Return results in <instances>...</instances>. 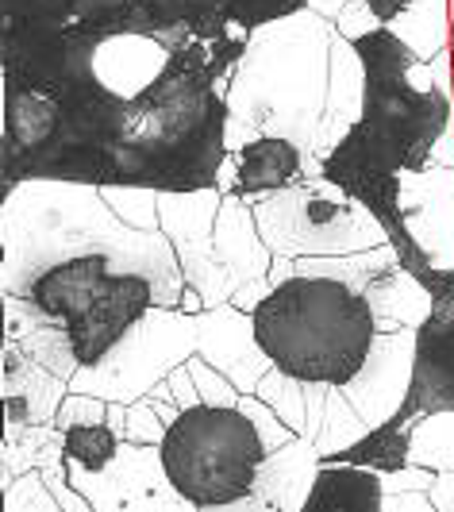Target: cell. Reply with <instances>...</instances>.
<instances>
[{
	"label": "cell",
	"instance_id": "1",
	"mask_svg": "<svg viewBox=\"0 0 454 512\" xmlns=\"http://www.w3.org/2000/svg\"><path fill=\"white\" fill-rule=\"evenodd\" d=\"M251 31L193 39L139 97H116L54 35L0 24V197L24 181L212 189L227 162V81Z\"/></svg>",
	"mask_w": 454,
	"mask_h": 512
},
{
	"label": "cell",
	"instance_id": "2",
	"mask_svg": "<svg viewBox=\"0 0 454 512\" xmlns=\"http://www.w3.org/2000/svg\"><path fill=\"white\" fill-rule=\"evenodd\" d=\"M185 274L166 231L124 224L97 185L24 181L0 197V293L66 324L81 366L151 308H177Z\"/></svg>",
	"mask_w": 454,
	"mask_h": 512
},
{
	"label": "cell",
	"instance_id": "3",
	"mask_svg": "<svg viewBox=\"0 0 454 512\" xmlns=\"http://www.w3.org/2000/svg\"><path fill=\"white\" fill-rule=\"evenodd\" d=\"M354 47L366 66L362 116L324 158V174L378 216L401 262L412 270V278H420L431 270V262L416 251L404 228L401 181L404 174L428 170L439 139L454 124L451 47L424 62L389 27L354 39Z\"/></svg>",
	"mask_w": 454,
	"mask_h": 512
},
{
	"label": "cell",
	"instance_id": "4",
	"mask_svg": "<svg viewBox=\"0 0 454 512\" xmlns=\"http://www.w3.org/2000/svg\"><path fill=\"white\" fill-rule=\"evenodd\" d=\"M335 24L304 8L251 31L247 51L227 81V154L258 135H281L316 154L328 101Z\"/></svg>",
	"mask_w": 454,
	"mask_h": 512
},
{
	"label": "cell",
	"instance_id": "5",
	"mask_svg": "<svg viewBox=\"0 0 454 512\" xmlns=\"http://www.w3.org/2000/svg\"><path fill=\"white\" fill-rule=\"evenodd\" d=\"M266 359L289 378L347 385L378 343L370 301L339 278L297 274L254 308Z\"/></svg>",
	"mask_w": 454,
	"mask_h": 512
},
{
	"label": "cell",
	"instance_id": "6",
	"mask_svg": "<svg viewBox=\"0 0 454 512\" xmlns=\"http://www.w3.org/2000/svg\"><path fill=\"white\" fill-rule=\"evenodd\" d=\"M266 459V443L243 409L197 405L162 439L166 474L185 501L197 509L231 505L254 493L258 470Z\"/></svg>",
	"mask_w": 454,
	"mask_h": 512
},
{
	"label": "cell",
	"instance_id": "7",
	"mask_svg": "<svg viewBox=\"0 0 454 512\" xmlns=\"http://www.w3.org/2000/svg\"><path fill=\"white\" fill-rule=\"evenodd\" d=\"M254 220L266 247L285 258L358 255L389 243L378 216L328 174L304 178L254 201Z\"/></svg>",
	"mask_w": 454,
	"mask_h": 512
},
{
	"label": "cell",
	"instance_id": "8",
	"mask_svg": "<svg viewBox=\"0 0 454 512\" xmlns=\"http://www.w3.org/2000/svg\"><path fill=\"white\" fill-rule=\"evenodd\" d=\"M197 355V316L181 308H151L97 366H81L70 389L101 401H143L170 370Z\"/></svg>",
	"mask_w": 454,
	"mask_h": 512
},
{
	"label": "cell",
	"instance_id": "9",
	"mask_svg": "<svg viewBox=\"0 0 454 512\" xmlns=\"http://www.w3.org/2000/svg\"><path fill=\"white\" fill-rule=\"evenodd\" d=\"M224 205V193L212 189H189V193H158V216L162 231L174 243V255L181 262V274L193 289H201L204 305H231L239 293L235 278L216 258V216Z\"/></svg>",
	"mask_w": 454,
	"mask_h": 512
},
{
	"label": "cell",
	"instance_id": "10",
	"mask_svg": "<svg viewBox=\"0 0 454 512\" xmlns=\"http://www.w3.org/2000/svg\"><path fill=\"white\" fill-rule=\"evenodd\" d=\"M70 482H74L97 512H201L185 501L166 474L162 447L127 443L104 470H85L66 459Z\"/></svg>",
	"mask_w": 454,
	"mask_h": 512
},
{
	"label": "cell",
	"instance_id": "11",
	"mask_svg": "<svg viewBox=\"0 0 454 512\" xmlns=\"http://www.w3.org/2000/svg\"><path fill=\"white\" fill-rule=\"evenodd\" d=\"M420 282L431 289V312L416 328V370L401 405L416 420L454 409V270L431 266L420 274Z\"/></svg>",
	"mask_w": 454,
	"mask_h": 512
},
{
	"label": "cell",
	"instance_id": "12",
	"mask_svg": "<svg viewBox=\"0 0 454 512\" xmlns=\"http://www.w3.org/2000/svg\"><path fill=\"white\" fill-rule=\"evenodd\" d=\"M401 216L416 251L439 270H454V166L404 174Z\"/></svg>",
	"mask_w": 454,
	"mask_h": 512
},
{
	"label": "cell",
	"instance_id": "13",
	"mask_svg": "<svg viewBox=\"0 0 454 512\" xmlns=\"http://www.w3.org/2000/svg\"><path fill=\"white\" fill-rule=\"evenodd\" d=\"M412 370H416V332H381L366 366L358 370V378L339 385L347 393L358 416L378 428L393 412L404 405L408 389H412Z\"/></svg>",
	"mask_w": 454,
	"mask_h": 512
},
{
	"label": "cell",
	"instance_id": "14",
	"mask_svg": "<svg viewBox=\"0 0 454 512\" xmlns=\"http://www.w3.org/2000/svg\"><path fill=\"white\" fill-rule=\"evenodd\" d=\"M197 355L212 362L220 374H227L243 397L254 393L274 366L258 343L254 312L235 305L204 308L197 316Z\"/></svg>",
	"mask_w": 454,
	"mask_h": 512
},
{
	"label": "cell",
	"instance_id": "15",
	"mask_svg": "<svg viewBox=\"0 0 454 512\" xmlns=\"http://www.w3.org/2000/svg\"><path fill=\"white\" fill-rule=\"evenodd\" d=\"M231 158H235V197H247L251 205L304 178L324 174V158L308 154L301 143L281 135H258L247 147L231 151Z\"/></svg>",
	"mask_w": 454,
	"mask_h": 512
},
{
	"label": "cell",
	"instance_id": "16",
	"mask_svg": "<svg viewBox=\"0 0 454 512\" xmlns=\"http://www.w3.org/2000/svg\"><path fill=\"white\" fill-rule=\"evenodd\" d=\"M66 397H70L66 378H58L47 366L31 362L16 343H4V355H0V401H4V424L8 428L54 424Z\"/></svg>",
	"mask_w": 454,
	"mask_h": 512
},
{
	"label": "cell",
	"instance_id": "17",
	"mask_svg": "<svg viewBox=\"0 0 454 512\" xmlns=\"http://www.w3.org/2000/svg\"><path fill=\"white\" fill-rule=\"evenodd\" d=\"M362 97H366L362 54H358V47H354L347 35L335 31V39H331L328 101H324V116H320V131H316V158H328L347 139V131L362 116Z\"/></svg>",
	"mask_w": 454,
	"mask_h": 512
},
{
	"label": "cell",
	"instance_id": "18",
	"mask_svg": "<svg viewBox=\"0 0 454 512\" xmlns=\"http://www.w3.org/2000/svg\"><path fill=\"white\" fill-rule=\"evenodd\" d=\"M216 258L224 262V270L235 278L239 289L270 274L274 251L266 247L258 220H254V205L247 197L224 193V205L216 216Z\"/></svg>",
	"mask_w": 454,
	"mask_h": 512
},
{
	"label": "cell",
	"instance_id": "19",
	"mask_svg": "<svg viewBox=\"0 0 454 512\" xmlns=\"http://www.w3.org/2000/svg\"><path fill=\"white\" fill-rule=\"evenodd\" d=\"M320 451L308 436H297L281 451H270L262 459L254 493L274 512H301L312 497V486L320 478Z\"/></svg>",
	"mask_w": 454,
	"mask_h": 512
},
{
	"label": "cell",
	"instance_id": "20",
	"mask_svg": "<svg viewBox=\"0 0 454 512\" xmlns=\"http://www.w3.org/2000/svg\"><path fill=\"white\" fill-rule=\"evenodd\" d=\"M362 297L374 308L378 332H416L431 312V289L420 278H412L401 258H393L381 274H374Z\"/></svg>",
	"mask_w": 454,
	"mask_h": 512
},
{
	"label": "cell",
	"instance_id": "21",
	"mask_svg": "<svg viewBox=\"0 0 454 512\" xmlns=\"http://www.w3.org/2000/svg\"><path fill=\"white\" fill-rule=\"evenodd\" d=\"M304 389H308V428H304V436L316 443L320 459L347 451L370 432V424L358 416V409L347 401V393L339 385L304 382Z\"/></svg>",
	"mask_w": 454,
	"mask_h": 512
},
{
	"label": "cell",
	"instance_id": "22",
	"mask_svg": "<svg viewBox=\"0 0 454 512\" xmlns=\"http://www.w3.org/2000/svg\"><path fill=\"white\" fill-rule=\"evenodd\" d=\"M301 512H385L378 470L362 466H320V478Z\"/></svg>",
	"mask_w": 454,
	"mask_h": 512
},
{
	"label": "cell",
	"instance_id": "23",
	"mask_svg": "<svg viewBox=\"0 0 454 512\" xmlns=\"http://www.w3.org/2000/svg\"><path fill=\"white\" fill-rule=\"evenodd\" d=\"M412 424H416V416L408 409H397L385 424L370 428L354 447L331 455L320 466H362V470H378V474L401 470L412 462L408 459L412 455Z\"/></svg>",
	"mask_w": 454,
	"mask_h": 512
},
{
	"label": "cell",
	"instance_id": "24",
	"mask_svg": "<svg viewBox=\"0 0 454 512\" xmlns=\"http://www.w3.org/2000/svg\"><path fill=\"white\" fill-rule=\"evenodd\" d=\"M66 459V443L58 424H31V428H8L0 439V489L12 486L20 474L47 470Z\"/></svg>",
	"mask_w": 454,
	"mask_h": 512
},
{
	"label": "cell",
	"instance_id": "25",
	"mask_svg": "<svg viewBox=\"0 0 454 512\" xmlns=\"http://www.w3.org/2000/svg\"><path fill=\"white\" fill-rule=\"evenodd\" d=\"M408 459L428 470H454V409L428 412L412 424V455Z\"/></svg>",
	"mask_w": 454,
	"mask_h": 512
},
{
	"label": "cell",
	"instance_id": "26",
	"mask_svg": "<svg viewBox=\"0 0 454 512\" xmlns=\"http://www.w3.org/2000/svg\"><path fill=\"white\" fill-rule=\"evenodd\" d=\"M62 443H66V459L70 462L85 466V470H104L108 462L120 455L124 436L108 420H97V424H74V428H66Z\"/></svg>",
	"mask_w": 454,
	"mask_h": 512
},
{
	"label": "cell",
	"instance_id": "27",
	"mask_svg": "<svg viewBox=\"0 0 454 512\" xmlns=\"http://www.w3.org/2000/svg\"><path fill=\"white\" fill-rule=\"evenodd\" d=\"M116 0H0V24H70Z\"/></svg>",
	"mask_w": 454,
	"mask_h": 512
},
{
	"label": "cell",
	"instance_id": "28",
	"mask_svg": "<svg viewBox=\"0 0 454 512\" xmlns=\"http://www.w3.org/2000/svg\"><path fill=\"white\" fill-rule=\"evenodd\" d=\"M254 397H262L297 436H304V428H308V389H304L301 378H289L285 370L270 366V374L258 382Z\"/></svg>",
	"mask_w": 454,
	"mask_h": 512
},
{
	"label": "cell",
	"instance_id": "29",
	"mask_svg": "<svg viewBox=\"0 0 454 512\" xmlns=\"http://www.w3.org/2000/svg\"><path fill=\"white\" fill-rule=\"evenodd\" d=\"M104 201L112 212L139 231H162V216H158V189L147 185H104Z\"/></svg>",
	"mask_w": 454,
	"mask_h": 512
},
{
	"label": "cell",
	"instance_id": "30",
	"mask_svg": "<svg viewBox=\"0 0 454 512\" xmlns=\"http://www.w3.org/2000/svg\"><path fill=\"white\" fill-rule=\"evenodd\" d=\"M0 493H4V512H66L54 501V493L47 489L39 470L20 474L12 486H4Z\"/></svg>",
	"mask_w": 454,
	"mask_h": 512
},
{
	"label": "cell",
	"instance_id": "31",
	"mask_svg": "<svg viewBox=\"0 0 454 512\" xmlns=\"http://www.w3.org/2000/svg\"><path fill=\"white\" fill-rule=\"evenodd\" d=\"M189 370H193V382L201 389V405H220V409H239V401H243V393L235 389V382L220 374L216 366L201 355H193V359L185 362Z\"/></svg>",
	"mask_w": 454,
	"mask_h": 512
},
{
	"label": "cell",
	"instance_id": "32",
	"mask_svg": "<svg viewBox=\"0 0 454 512\" xmlns=\"http://www.w3.org/2000/svg\"><path fill=\"white\" fill-rule=\"evenodd\" d=\"M304 8H308V0H231V20L243 31H258L262 24L297 16Z\"/></svg>",
	"mask_w": 454,
	"mask_h": 512
},
{
	"label": "cell",
	"instance_id": "33",
	"mask_svg": "<svg viewBox=\"0 0 454 512\" xmlns=\"http://www.w3.org/2000/svg\"><path fill=\"white\" fill-rule=\"evenodd\" d=\"M239 409L251 416V424L258 428L262 443H266V455H270V451H281L285 443H293V439H297V432H293V428H289V424H285V420H281L278 412L270 409V405H266L262 397L247 393V397L239 401Z\"/></svg>",
	"mask_w": 454,
	"mask_h": 512
},
{
	"label": "cell",
	"instance_id": "34",
	"mask_svg": "<svg viewBox=\"0 0 454 512\" xmlns=\"http://www.w3.org/2000/svg\"><path fill=\"white\" fill-rule=\"evenodd\" d=\"M166 424H162V416L151 409V401L143 397V401H131L127 405V424H124V439L127 443H143V447H162V439H166Z\"/></svg>",
	"mask_w": 454,
	"mask_h": 512
},
{
	"label": "cell",
	"instance_id": "35",
	"mask_svg": "<svg viewBox=\"0 0 454 512\" xmlns=\"http://www.w3.org/2000/svg\"><path fill=\"white\" fill-rule=\"evenodd\" d=\"M97 420H108V401L93 397V393H74V389H70V397L62 401L54 424H58V432H66V428H74V424H97Z\"/></svg>",
	"mask_w": 454,
	"mask_h": 512
},
{
	"label": "cell",
	"instance_id": "36",
	"mask_svg": "<svg viewBox=\"0 0 454 512\" xmlns=\"http://www.w3.org/2000/svg\"><path fill=\"white\" fill-rule=\"evenodd\" d=\"M378 478H381L385 497H397V493H428L431 482H435V470L408 462L401 470H389V474H378Z\"/></svg>",
	"mask_w": 454,
	"mask_h": 512
},
{
	"label": "cell",
	"instance_id": "37",
	"mask_svg": "<svg viewBox=\"0 0 454 512\" xmlns=\"http://www.w3.org/2000/svg\"><path fill=\"white\" fill-rule=\"evenodd\" d=\"M378 16L370 12V4L366 0H351L343 12H339V20H335V31L339 35H347V39H362V35H370V31H378Z\"/></svg>",
	"mask_w": 454,
	"mask_h": 512
},
{
	"label": "cell",
	"instance_id": "38",
	"mask_svg": "<svg viewBox=\"0 0 454 512\" xmlns=\"http://www.w3.org/2000/svg\"><path fill=\"white\" fill-rule=\"evenodd\" d=\"M166 382H170V389H174V397H177V405H181V409H197V405H201V389H197L193 370H189L185 362L170 370V378H166Z\"/></svg>",
	"mask_w": 454,
	"mask_h": 512
},
{
	"label": "cell",
	"instance_id": "39",
	"mask_svg": "<svg viewBox=\"0 0 454 512\" xmlns=\"http://www.w3.org/2000/svg\"><path fill=\"white\" fill-rule=\"evenodd\" d=\"M428 501L435 512H454V470H439L428 489Z\"/></svg>",
	"mask_w": 454,
	"mask_h": 512
},
{
	"label": "cell",
	"instance_id": "40",
	"mask_svg": "<svg viewBox=\"0 0 454 512\" xmlns=\"http://www.w3.org/2000/svg\"><path fill=\"white\" fill-rule=\"evenodd\" d=\"M366 4H370V12L378 16L381 27H393V24H401L404 16L412 12V4H416V0H366Z\"/></svg>",
	"mask_w": 454,
	"mask_h": 512
},
{
	"label": "cell",
	"instance_id": "41",
	"mask_svg": "<svg viewBox=\"0 0 454 512\" xmlns=\"http://www.w3.org/2000/svg\"><path fill=\"white\" fill-rule=\"evenodd\" d=\"M274 293V282H270V274L266 278H258V282H251V285H243L235 297H231V305L235 308H247V312H254V308L262 305L266 297Z\"/></svg>",
	"mask_w": 454,
	"mask_h": 512
},
{
	"label": "cell",
	"instance_id": "42",
	"mask_svg": "<svg viewBox=\"0 0 454 512\" xmlns=\"http://www.w3.org/2000/svg\"><path fill=\"white\" fill-rule=\"evenodd\" d=\"M385 512H435V505L428 501V493H397L385 497Z\"/></svg>",
	"mask_w": 454,
	"mask_h": 512
},
{
	"label": "cell",
	"instance_id": "43",
	"mask_svg": "<svg viewBox=\"0 0 454 512\" xmlns=\"http://www.w3.org/2000/svg\"><path fill=\"white\" fill-rule=\"evenodd\" d=\"M201 512H274L258 493H247V497H239V501H231V505H212V509H201Z\"/></svg>",
	"mask_w": 454,
	"mask_h": 512
},
{
	"label": "cell",
	"instance_id": "44",
	"mask_svg": "<svg viewBox=\"0 0 454 512\" xmlns=\"http://www.w3.org/2000/svg\"><path fill=\"white\" fill-rule=\"evenodd\" d=\"M289 278H297V258L274 255V266H270V282H274V289L285 285Z\"/></svg>",
	"mask_w": 454,
	"mask_h": 512
},
{
	"label": "cell",
	"instance_id": "45",
	"mask_svg": "<svg viewBox=\"0 0 454 512\" xmlns=\"http://www.w3.org/2000/svg\"><path fill=\"white\" fill-rule=\"evenodd\" d=\"M347 4H351V0H308V8H312V12H320V16L331 20V24L339 20V12H343Z\"/></svg>",
	"mask_w": 454,
	"mask_h": 512
},
{
	"label": "cell",
	"instance_id": "46",
	"mask_svg": "<svg viewBox=\"0 0 454 512\" xmlns=\"http://www.w3.org/2000/svg\"><path fill=\"white\" fill-rule=\"evenodd\" d=\"M177 308H181V312H189V316H201V312H204V308H208V305H204L201 289H193V285H185V293H181V305H177Z\"/></svg>",
	"mask_w": 454,
	"mask_h": 512
},
{
	"label": "cell",
	"instance_id": "47",
	"mask_svg": "<svg viewBox=\"0 0 454 512\" xmlns=\"http://www.w3.org/2000/svg\"><path fill=\"white\" fill-rule=\"evenodd\" d=\"M451 66H454V27H451Z\"/></svg>",
	"mask_w": 454,
	"mask_h": 512
},
{
	"label": "cell",
	"instance_id": "48",
	"mask_svg": "<svg viewBox=\"0 0 454 512\" xmlns=\"http://www.w3.org/2000/svg\"><path fill=\"white\" fill-rule=\"evenodd\" d=\"M451 16H454V0H451Z\"/></svg>",
	"mask_w": 454,
	"mask_h": 512
}]
</instances>
